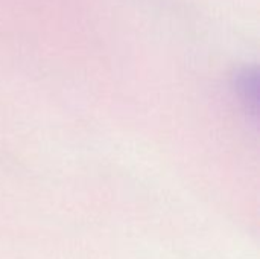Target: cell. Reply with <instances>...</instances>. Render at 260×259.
<instances>
[{
  "instance_id": "cell-1",
  "label": "cell",
  "mask_w": 260,
  "mask_h": 259,
  "mask_svg": "<svg viewBox=\"0 0 260 259\" xmlns=\"http://www.w3.org/2000/svg\"><path fill=\"white\" fill-rule=\"evenodd\" d=\"M235 90L239 96V99L245 104V107L257 113L259 105V72L256 67L245 66L239 69L233 79Z\"/></svg>"
}]
</instances>
